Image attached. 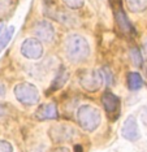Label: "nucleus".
Listing matches in <instances>:
<instances>
[{
	"mask_svg": "<svg viewBox=\"0 0 147 152\" xmlns=\"http://www.w3.org/2000/svg\"><path fill=\"white\" fill-rule=\"evenodd\" d=\"M15 96L21 104L34 105L39 102V91L34 85L29 82H22L15 87Z\"/></svg>",
	"mask_w": 147,
	"mask_h": 152,
	"instance_id": "20e7f679",
	"label": "nucleus"
},
{
	"mask_svg": "<svg viewBox=\"0 0 147 152\" xmlns=\"http://www.w3.org/2000/svg\"><path fill=\"white\" fill-rule=\"evenodd\" d=\"M121 134L125 139L128 140H137L139 139V130H138V125H137V121L133 116L128 117L126 121L124 122V126H122Z\"/></svg>",
	"mask_w": 147,
	"mask_h": 152,
	"instance_id": "1a4fd4ad",
	"label": "nucleus"
},
{
	"mask_svg": "<svg viewBox=\"0 0 147 152\" xmlns=\"http://www.w3.org/2000/svg\"><path fill=\"white\" fill-rule=\"evenodd\" d=\"M100 74H101V78H103V81L106 82V85L110 86L112 83V81H113V75H112V72L110 70V68L104 66L100 70Z\"/></svg>",
	"mask_w": 147,
	"mask_h": 152,
	"instance_id": "6ab92c4d",
	"label": "nucleus"
},
{
	"mask_svg": "<svg viewBox=\"0 0 147 152\" xmlns=\"http://www.w3.org/2000/svg\"><path fill=\"white\" fill-rule=\"evenodd\" d=\"M5 92H7V90H5V87H4V85L0 83V98H4V96H5Z\"/></svg>",
	"mask_w": 147,
	"mask_h": 152,
	"instance_id": "5701e85b",
	"label": "nucleus"
},
{
	"mask_svg": "<svg viewBox=\"0 0 147 152\" xmlns=\"http://www.w3.org/2000/svg\"><path fill=\"white\" fill-rule=\"evenodd\" d=\"M128 86L129 88L135 91V90H139L143 86V79L138 73L135 72H132V73L128 74Z\"/></svg>",
	"mask_w": 147,
	"mask_h": 152,
	"instance_id": "2eb2a0df",
	"label": "nucleus"
},
{
	"mask_svg": "<svg viewBox=\"0 0 147 152\" xmlns=\"http://www.w3.org/2000/svg\"><path fill=\"white\" fill-rule=\"evenodd\" d=\"M57 108L54 103H48V104H43L37 109L35 117L38 120H54L57 117Z\"/></svg>",
	"mask_w": 147,
	"mask_h": 152,
	"instance_id": "f8f14e48",
	"label": "nucleus"
},
{
	"mask_svg": "<svg viewBox=\"0 0 147 152\" xmlns=\"http://www.w3.org/2000/svg\"><path fill=\"white\" fill-rule=\"evenodd\" d=\"M68 79H69V72H68V69L64 68V66H60V69H59L57 73H56L55 79L52 81V83H51L50 92L60 90L62 86H64L66 82H68Z\"/></svg>",
	"mask_w": 147,
	"mask_h": 152,
	"instance_id": "ddd939ff",
	"label": "nucleus"
},
{
	"mask_svg": "<svg viewBox=\"0 0 147 152\" xmlns=\"http://www.w3.org/2000/svg\"><path fill=\"white\" fill-rule=\"evenodd\" d=\"M112 7H113L115 21H116L118 29L121 30V33L125 34L126 37H133L135 34V29L133 27L132 22L129 21L126 13H125L124 8H122L121 0H113L112 1Z\"/></svg>",
	"mask_w": 147,
	"mask_h": 152,
	"instance_id": "39448f33",
	"label": "nucleus"
},
{
	"mask_svg": "<svg viewBox=\"0 0 147 152\" xmlns=\"http://www.w3.org/2000/svg\"><path fill=\"white\" fill-rule=\"evenodd\" d=\"M61 1L71 9H79L85 5V0H61Z\"/></svg>",
	"mask_w": 147,
	"mask_h": 152,
	"instance_id": "a211bd4d",
	"label": "nucleus"
},
{
	"mask_svg": "<svg viewBox=\"0 0 147 152\" xmlns=\"http://www.w3.org/2000/svg\"><path fill=\"white\" fill-rule=\"evenodd\" d=\"M145 48H146V51H147V42H146V44H145Z\"/></svg>",
	"mask_w": 147,
	"mask_h": 152,
	"instance_id": "c85d7f7f",
	"label": "nucleus"
},
{
	"mask_svg": "<svg viewBox=\"0 0 147 152\" xmlns=\"http://www.w3.org/2000/svg\"><path fill=\"white\" fill-rule=\"evenodd\" d=\"M50 134L52 137V140L62 142V140H69L73 137V134H76V131L68 125H57L50 130Z\"/></svg>",
	"mask_w": 147,
	"mask_h": 152,
	"instance_id": "9d476101",
	"label": "nucleus"
},
{
	"mask_svg": "<svg viewBox=\"0 0 147 152\" xmlns=\"http://www.w3.org/2000/svg\"><path fill=\"white\" fill-rule=\"evenodd\" d=\"M52 152H71V151H69L66 147H59V148H56V150H54Z\"/></svg>",
	"mask_w": 147,
	"mask_h": 152,
	"instance_id": "b1692460",
	"label": "nucleus"
},
{
	"mask_svg": "<svg viewBox=\"0 0 147 152\" xmlns=\"http://www.w3.org/2000/svg\"><path fill=\"white\" fill-rule=\"evenodd\" d=\"M141 117H142V121H143V124H145V125H147V107H145V108H143Z\"/></svg>",
	"mask_w": 147,
	"mask_h": 152,
	"instance_id": "4be33fe9",
	"label": "nucleus"
},
{
	"mask_svg": "<svg viewBox=\"0 0 147 152\" xmlns=\"http://www.w3.org/2000/svg\"><path fill=\"white\" fill-rule=\"evenodd\" d=\"M74 152H82V147L79 146V144H77V146H74Z\"/></svg>",
	"mask_w": 147,
	"mask_h": 152,
	"instance_id": "393cba45",
	"label": "nucleus"
},
{
	"mask_svg": "<svg viewBox=\"0 0 147 152\" xmlns=\"http://www.w3.org/2000/svg\"><path fill=\"white\" fill-rule=\"evenodd\" d=\"M43 13L47 17L52 18L54 21L60 22L61 25L77 26L79 22L74 15L62 9L61 7H57L54 0H43Z\"/></svg>",
	"mask_w": 147,
	"mask_h": 152,
	"instance_id": "f03ea898",
	"label": "nucleus"
},
{
	"mask_svg": "<svg viewBox=\"0 0 147 152\" xmlns=\"http://www.w3.org/2000/svg\"><path fill=\"white\" fill-rule=\"evenodd\" d=\"M77 120L79 126L86 131H94L99 127L101 122L100 110L93 105H81L77 112Z\"/></svg>",
	"mask_w": 147,
	"mask_h": 152,
	"instance_id": "7ed1b4c3",
	"label": "nucleus"
},
{
	"mask_svg": "<svg viewBox=\"0 0 147 152\" xmlns=\"http://www.w3.org/2000/svg\"><path fill=\"white\" fill-rule=\"evenodd\" d=\"M101 104H103L104 109L108 115H113L118 110L120 107V100L115 94H112L111 91H106L101 96Z\"/></svg>",
	"mask_w": 147,
	"mask_h": 152,
	"instance_id": "9b49d317",
	"label": "nucleus"
},
{
	"mask_svg": "<svg viewBox=\"0 0 147 152\" xmlns=\"http://www.w3.org/2000/svg\"><path fill=\"white\" fill-rule=\"evenodd\" d=\"M145 73L147 74V63H146V65H145Z\"/></svg>",
	"mask_w": 147,
	"mask_h": 152,
	"instance_id": "cd10ccee",
	"label": "nucleus"
},
{
	"mask_svg": "<svg viewBox=\"0 0 147 152\" xmlns=\"http://www.w3.org/2000/svg\"><path fill=\"white\" fill-rule=\"evenodd\" d=\"M0 152H13L12 144L7 140H0Z\"/></svg>",
	"mask_w": 147,
	"mask_h": 152,
	"instance_id": "412c9836",
	"label": "nucleus"
},
{
	"mask_svg": "<svg viewBox=\"0 0 147 152\" xmlns=\"http://www.w3.org/2000/svg\"><path fill=\"white\" fill-rule=\"evenodd\" d=\"M4 29H5L4 23H3V22H0V33H1V31H3V30H4Z\"/></svg>",
	"mask_w": 147,
	"mask_h": 152,
	"instance_id": "bb28decb",
	"label": "nucleus"
},
{
	"mask_svg": "<svg viewBox=\"0 0 147 152\" xmlns=\"http://www.w3.org/2000/svg\"><path fill=\"white\" fill-rule=\"evenodd\" d=\"M64 51L71 63L79 64L90 56V44L85 37L79 34H69L64 40Z\"/></svg>",
	"mask_w": 147,
	"mask_h": 152,
	"instance_id": "f257e3e1",
	"label": "nucleus"
},
{
	"mask_svg": "<svg viewBox=\"0 0 147 152\" xmlns=\"http://www.w3.org/2000/svg\"><path fill=\"white\" fill-rule=\"evenodd\" d=\"M79 85L89 92L98 91L101 87V85H103V78H101L100 70L85 69L79 74Z\"/></svg>",
	"mask_w": 147,
	"mask_h": 152,
	"instance_id": "423d86ee",
	"label": "nucleus"
},
{
	"mask_svg": "<svg viewBox=\"0 0 147 152\" xmlns=\"http://www.w3.org/2000/svg\"><path fill=\"white\" fill-rule=\"evenodd\" d=\"M128 9L133 13H141L147 9V0H125Z\"/></svg>",
	"mask_w": 147,
	"mask_h": 152,
	"instance_id": "4468645a",
	"label": "nucleus"
},
{
	"mask_svg": "<svg viewBox=\"0 0 147 152\" xmlns=\"http://www.w3.org/2000/svg\"><path fill=\"white\" fill-rule=\"evenodd\" d=\"M4 113H5L4 107H3V105H0V117H3V116H4Z\"/></svg>",
	"mask_w": 147,
	"mask_h": 152,
	"instance_id": "a878e982",
	"label": "nucleus"
},
{
	"mask_svg": "<svg viewBox=\"0 0 147 152\" xmlns=\"http://www.w3.org/2000/svg\"><path fill=\"white\" fill-rule=\"evenodd\" d=\"M10 7H12V0H0V17L8 15Z\"/></svg>",
	"mask_w": 147,
	"mask_h": 152,
	"instance_id": "aec40b11",
	"label": "nucleus"
},
{
	"mask_svg": "<svg viewBox=\"0 0 147 152\" xmlns=\"http://www.w3.org/2000/svg\"><path fill=\"white\" fill-rule=\"evenodd\" d=\"M130 58H132L133 64H134L135 66H142L143 57L141 55V51H139L137 47H134V48H132L130 50Z\"/></svg>",
	"mask_w": 147,
	"mask_h": 152,
	"instance_id": "f3484780",
	"label": "nucleus"
},
{
	"mask_svg": "<svg viewBox=\"0 0 147 152\" xmlns=\"http://www.w3.org/2000/svg\"><path fill=\"white\" fill-rule=\"evenodd\" d=\"M33 34L40 42H51L55 37V29L50 21L42 20V21H37L34 23Z\"/></svg>",
	"mask_w": 147,
	"mask_h": 152,
	"instance_id": "6e6552de",
	"label": "nucleus"
},
{
	"mask_svg": "<svg viewBox=\"0 0 147 152\" xmlns=\"http://www.w3.org/2000/svg\"><path fill=\"white\" fill-rule=\"evenodd\" d=\"M13 33H15V27L13 26L7 27V29H4L1 33H0V52H1V51L7 47V44L9 43Z\"/></svg>",
	"mask_w": 147,
	"mask_h": 152,
	"instance_id": "dca6fc26",
	"label": "nucleus"
},
{
	"mask_svg": "<svg viewBox=\"0 0 147 152\" xmlns=\"http://www.w3.org/2000/svg\"><path fill=\"white\" fill-rule=\"evenodd\" d=\"M43 44L37 38H27L21 44V53L24 57L30 60H38L43 56Z\"/></svg>",
	"mask_w": 147,
	"mask_h": 152,
	"instance_id": "0eeeda50",
	"label": "nucleus"
}]
</instances>
